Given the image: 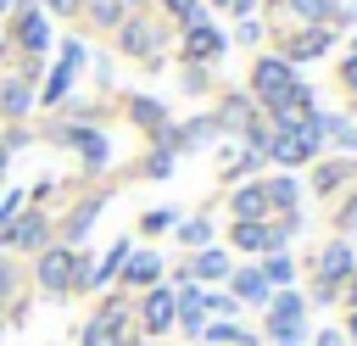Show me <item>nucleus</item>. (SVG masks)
Returning a JSON list of instances; mask_svg holds the SVG:
<instances>
[{
  "mask_svg": "<svg viewBox=\"0 0 357 346\" xmlns=\"http://www.w3.org/2000/svg\"><path fill=\"white\" fill-rule=\"evenodd\" d=\"M290 89H296L290 61H284V56H257V67H251V100H262V106L273 112L279 100H290Z\"/></svg>",
  "mask_w": 357,
  "mask_h": 346,
  "instance_id": "1a4fd4ad",
  "label": "nucleus"
},
{
  "mask_svg": "<svg viewBox=\"0 0 357 346\" xmlns=\"http://www.w3.org/2000/svg\"><path fill=\"white\" fill-rule=\"evenodd\" d=\"M50 39H56V33H50V17H45L33 0H17V6H11V39H6V45H11V56H17V61H22V56L45 61Z\"/></svg>",
  "mask_w": 357,
  "mask_h": 346,
  "instance_id": "20e7f679",
  "label": "nucleus"
},
{
  "mask_svg": "<svg viewBox=\"0 0 357 346\" xmlns=\"http://www.w3.org/2000/svg\"><path fill=\"white\" fill-rule=\"evenodd\" d=\"M33 6H39L45 17H73V11L84 6V0H33Z\"/></svg>",
  "mask_w": 357,
  "mask_h": 346,
  "instance_id": "473e14b6",
  "label": "nucleus"
},
{
  "mask_svg": "<svg viewBox=\"0 0 357 346\" xmlns=\"http://www.w3.org/2000/svg\"><path fill=\"white\" fill-rule=\"evenodd\" d=\"M33 268H28V279H33V290L39 296H50V301H67V296H78L84 290V268H89V257H84V246H45L39 257H28Z\"/></svg>",
  "mask_w": 357,
  "mask_h": 346,
  "instance_id": "f257e3e1",
  "label": "nucleus"
},
{
  "mask_svg": "<svg viewBox=\"0 0 357 346\" xmlns=\"http://www.w3.org/2000/svg\"><path fill=\"white\" fill-rule=\"evenodd\" d=\"M262 190H268V212H296V201H301L296 179H268Z\"/></svg>",
  "mask_w": 357,
  "mask_h": 346,
  "instance_id": "393cba45",
  "label": "nucleus"
},
{
  "mask_svg": "<svg viewBox=\"0 0 357 346\" xmlns=\"http://www.w3.org/2000/svg\"><path fill=\"white\" fill-rule=\"evenodd\" d=\"M251 6H257V0H234V11H240V17H245V11H251Z\"/></svg>",
  "mask_w": 357,
  "mask_h": 346,
  "instance_id": "a19ab883",
  "label": "nucleus"
},
{
  "mask_svg": "<svg viewBox=\"0 0 357 346\" xmlns=\"http://www.w3.org/2000/svg\"><path fill=\"white\" fill-rule=\"evenodd\" d=\"M229 212H234V223H262L268 218V190L262 184H240L229 195Z\"/></svg>",
  "mask_w": 357,
  "mask_h": 346,
  "instance_id": "a211bd4d",
  "label": "nucleus"
},
{
  "mask_svg": "<svg viewBox=\"0 0 357 346\" xmlns=\"http://www.w3.org/2000/svg\"><path fill=\"white\" fill-rule=\"evenodd\" d=\"M128 117H134L151 140L167 128V106H162V100H151V95H128Z\"/></svg>",
  "mask_w": 357,
  "mask_h": 346,
  "instance_id": "aec40b11",
  "label": "nucleus"
},
{
  "mask_svg": "<svg viewBox=\"0 0 357 346\" xmlns=\"http://www.w3.org/2000/svg\"><path fill=\"white\" fill-rule=\"evenodd\" d=\"M318 346H346V335H335V329H324V335H318Z\"/></svg>",
  "mask_w": 357,
  "mask_h": 346,
  "instance_id": "e433bc0d",
  "label": "nucleus"
},
{
  "mask_svg": "<svg viewBox=\"0 0 357 346\" xmlns=\"http://www.w3.org/2000/svg\"><path fill=\"white\" fill-rule=\"evenodd\" d=\"M340 78H346V89H357V50L346 56V67H340Z\"/></svg>",
  "mask_w": 357,
  "mask_h": 346,
  "instance_id": "f704fd0d",
  "label": "nucleus"
},
{
  "mask_svg": "<svg viewBox=\"0 0 357 346\" xmlns=\"http://www.w3.org/2000/svg\"><path fill=\"white\" fill-rule=\"evenodd\" d=\"M262 279H268V290H290V285H296V262H290L284 251H268V257H262Z\"/></svg>",
  "mask_w": 357,
  "mask_h": 346,
  "instance_id": "b1692460",
  "label": "nucleus"
},
{
  "mask_svg": "<svg viewBox=\"0 0 357 346\" xmlns=\"http://www.w3.org/2000/svg\"><path fill=\"white\" fill-rule=\"evenodd\" d=\"M212 6H234V0H212Z\"/></svg>",
  "mask_w": 357,
  "mask_h": 346,
  "instance_id": "c03bdc74",
  "label": "nucleus"
},
{
  "mask_svg": "<svg viewBox=\"0 0 357 346\" xmlns=\"http://www.w3.org/2000/svg\"><path fill=\"white\" fill-rule=\"evenodd\" d=\"M340 179H346V167H318V190H324V195H329Z\"/></svg>",
  "mask_w": 357,
  "mask_h": 346,
  "instance_id": "72a5a7b5",
  "label": "nucleus"
},
{
  "mask_svg": "<svg viewBox=\"0 0 357 346\" xmlns=\"http://www.w3.org/2000/svg\"><path fill=\"white\" fill-rule=\"evenodd\" d=\"M100 206H106V190H95V195H84L78 206H67V218L56 223V240H61V246H84V234H89L95 218H100Z\"/></svg>",
  "mask_w": 357,
  "mask_h": 346,
  "instance_id": "f8f14e48",
  "label": "nucleus"
},
{
  "mask_svg": "<svg viewBox=\"0 0 357 346\" xmlns=\"http://www.w3.org/2000/svg\"><path fill=\"white\" fill-rule=\"evenodd\" d=\"M173 318H178V307H173V285H151V290H139V296H134V329H139L145 340L167 335V329H173Z\"/></svg>",
  "mask_w": 357,
  "mask_h": 346,
  "instance_id": "6e6552de",
  "label": "nucleus"
},
{
  "mask_svg": "<svg viewBox=\"0 0 357 346\" xmlns=\"http://www.w3.org/2000/svg\"><path fill=\"white\" fill-rule=\"evenodd\" d=\"M268 335L273 340H301V329H307V301L296 296V290H273L268 296Z\"/></svg>",
  "mask_w": 357,
  "mask_h": 346,
  "instance_id": "9d476101",
  "label": "nucleus"
},
{
  "mask_svg": "<svg viewBox=\"0 0 357 346\" xmlns=\"http://www.w3.org/2000/svg\"><path fill=\"white\" fill-rule=\"evenodd\" d=\"M290 11H296V17H307V22H324V17L335 11V0H290Z\"/></svg>",
  "mask_w": 357,
  "mask_h": 346,
  "instance_id": "7c9ffc66",
  "label": "nucleus"
},
{
  "mask_svg": "<svg viewBox=\"0 0 357 346\" xmlns=\"http://www.w3.org/2000/svg\"><path fill=\"white\" fill-rule=\"evenodd\" d=\"M173 223H178V212H173V206H151V212L139 218V234H167Z\"/></svg>",
  "mask_w": 357,
  "mask_h": 346,
  "instance_id": "cd10ccee",
  "label": "nucleus"
},
{
  "mask_svg": "<svg viewBox=\"0 0 357 346\" xmlns=\"http://www.w3.org/2000/svg\"><path fill=\"white\" fill-rule=\"evenodd\" d=\"M223 45H229V39H223L212 22H190V28H184V61H218Z\"/></svg>",
  "mask_w": 357,
  "mask_h": 346,
  "instance_id": "2eb2a0df",
  "label": "nucleus"
},
{
  "mask_svg": "<svg viewBox=\"0 0 357 346\" xmlns=\"http://www.w3.org/2000/svg\"><path fill=\"white\" fill-rule=\"evenodd\" d=\"M6 173H11V151L0 145V184H6Z\"/></svg>",
  "mask_w": 357,
  "mask_h": 346,
  "instance_id": "4c0bfd02",
  "label": "nucleus"
},
{
  "mask_svg": "<svg viewBox=\"0 0 357 346\" xmlns=\"http://www.w3.org/2000/svg\"><path fill=\"white\" fill-rule=\"evenodd\" d=\"M357 273V257H351V246L346 240H335V246H324V257H318V285H329V290H340L346 279Z\"/></svg>",
  "mask_w": 357,
  "mask_h": 346,
  "instance_id": "4468645a",
  "label": "nucleus"
},
{
  "mask_svg": "<svg viewBox=\"0 0 357 346\" xmlns=\"http://www.w3.org/2000/svg\"><path fill=\"white\" fill-rule=\"evenodd\" d=\"M184 268H190V279H195V285H218V279H229V273H234V262H229V251H223V246L195 251Z\"/></svg>",
  "mask_w": 357,
  "mask_h": 346,
  "instance_id": "f3484780",
  "label": "nucleus"
},
{
  "mask_svg": "<svg viewBox=\"0 0 357 346\" xmlns=\"http://www.w3.org/2000/svg\"><path fill=\"white\" fill-rule=\"evenodd\" d=\"M11 6H17V0H0V22H6V17H11Z\"/></svg>",
  "mask_w": 357,
  "mask_h": 346,
  "instance_id": "79ce46f5",
  "label": "nucleus"
},
{
  "mask_svg": "<svg viewBox=\"0 0 357 346\" xmlns=\"http://www.w3.org/2000/svg\"><path fill=\"white\" fill-rule=\"evenodd\" d=\"M201 290H206V285H201ZM201 301H206V318H234V313H240V301H234L229 290H206Z\"/></svg>",
  "mask_w": 357,
  "mask_h": 346,
  "instance_id": "c85d7f7f",
  "label": "nucleus"
},
{
  "mask_svg": "<svg viewBox=\"0 0 357 346\" xmlns=\"http://www.w3.org/2000/svg\"><path fill=\"white\" fill-rule=\"evenodd\" d=\"M134 329V296L128 290H112L78 329V346H123V335Z\"/></svg>",
  "mask_w": 357,
  "mask_h": 346,
  "instance_id": "f03ea898",
  "label": "nucleus"
},
{
  "mask_svg": "<svg viewBox=\"0 0 357 346\" xmlns=\"http://www.w3.org/2000/svg\"><path fill=\"white\" fill-rule=\"evenodd\" d=\"M50 140L67 145V151H78V162H84L89 173H100V167L112 162V140H106L95 123H67V117H61V123L50 128Z\"/></svg>",
  "mask_w": 357,
  "mask_h": 346,
  "instance_id": "0eeeda50",
  "label": "nucleus"
},
{
  "mask_svg": "<svg viewBox=\"0 0 357 346\" xmlns=\"http://www.w3.org/2000/svg\"><path fill=\"white\" fill-rule=\"evenodd\" d=\"M162 6H167V17H178L184 28H190V22H206V11H201V0H162Z\"/></svg>",
  "mask_w": 357,
  "mask_h": 346,
  "instance_id": "c756f323",
  "label": "nucleus"
},
{
  "mask_svg": "<svg viewBox=\"0 0 357 346\" xmlns=\"http://www.w3.org/2000/svg\"><path fill=\"white\" fill-rule=\"evenodd\" d=\"M167 173H173V151H162V145H156V151L145 156V179H167Z\"/></svg>",
  "mask_w": 357,
  "mask_h": 346,
  "instance_id": "2f4dec72",
  "label": "nucleus"
},
{
  "mask_svg": "<svg viewBox=\"0 0 357 346\" xmlns=\"http://www.w3.org/2000/svg\"><path fill=\"white\" fill-rule=\"evenodd\" d=\"M84 11H89V22H95V28H123V17H128V6H123V0H89Z\"/></svg>",
  "mask_w": 357,
  "mask_h": 346,
  "instance_id": "bb28decb",
  "label": "nucleus"
},
{
  "mask_svg": "<svg viewBox=\"0 0 357 346\" xmlns=\"http://www.w3.org/2000/svg\"><path fill=\"white\" fill-rule=\"evenodd\" d=\"M39 73H45V61L22 56V61H17V67L0 78V117H6V123H22V117L39 106V84H33Z\"/></svg>",
  "mask_w": 357,
  "mask_h": 346,
  "instance_id": "39448f33",
  "label": "nucleus"
},
{
  "mask_svg": "<svg viewBox=\"0 0 357 346\" xmlns=\"http://www.w3.org/2000/svg\"><path fill=\"white\" fill-rule=\"evenodd\" d=\"M6 329H11V324H6V313H0V340H6Z\"/></svg>",
  "mask_w": 357,
  "mask_h": 346,
  "instance_id": "37998d69",
  "label": "nucleus"
},
{
  "mask_svg": "<svg viewBox=\"0 0 357 346\" xmlns=\"http://www.w3.org/2000/svg\"><path fill=\"white\" fill-rule=\"evenodd\" d=\"M346 335H351V340H357V313H351V318H346Z\"/></svg>",
  "mask_w": 357,
  "mask_h": 346,
  "instance_id": "ea45409f",
  "label": "nucleus"
},
{
  "mask_svg": "<svg viewBox=\"0 0 357 346\" xmlns=\"http://www.w3.org/2000/svg\"><path fill=\"white\" fill-rule=\"evenodd\" d=\"M279 346H301V340H279Z\"/></svg>",
  "mask_w": 357,
  "mask_h": 346,
  "instance_id": "a18cd8bd",
  "label": "nucleus"
},
{
  "mask_svg": "<svg viewBox=\"0 0 357 346\" xmlns=\"http://www.w3.org/2000/svg\"><path fill=\"white\" fill-rule=\"evenodd\" d=\"M329 50V28H307L284 45V61H307V56H324Z\"/></svg>",
  "mask_w": 357,
  "mask_h": 346,
  "instance_id": "4be33fe9",
  "label": "nucleus"
},
{
  "mask_svg": "<svg viewBox=\"0 0 357 346\" xmlns=\"http://www.w3.org/2000/svg\"><path fill=\"white\" fill-rule=\"evenodd\" d=\"M117 45L128 50V56H139L145 67H162V28H151L145 17H123V28H117Z\"/></svg>",
  "mask_w": 357,
  "mask_h": 346,
  "instance_id": "9b49d317",
  "label": "nucleus"
},
{
  "mask_svg": "<svg viewBox=\"0 0 357 346\" xmlns=\"http://www.w3.org/2000/svg\"><path fill=\"white\" fill-rule=\"evenodd\" d=\"M84 61H89V45H84V39H67L61 56L50 61L45 84H39V106H61V100H73V84H78Z\"/></svg>",
  "mask_w": 357,
  "mask_h": 346,
  "instance_id": "423d86ee",
  "label": "nucleus"
},
{
  "mask_svg": "<svg viewBox=\"0 0 357 346\" xmlns=\"http://www.w3.org/2000/svg\"><path fill=\"white\" fill-rule=\"evenodd\" d=\"M262 156H268V162H279V167H301V162L312 156V145H307V140H301L296 128H273V134H268V151H262Z\"/></svg>",
  "mask_w": 357,
  "mask_h": 346,
  "instance_id": "dca6fc26",
  "label": "nucleus"
},
{
  "mask_svg": "<svg viewBox=\"0 0 357 346\" xmlns=\"http://www.w3.org/2000/svg\"><path fill=\"white\" fill-rule=\"evenodd\" d=\"M45 246H56V218L45 206H22L0 234V251H11V257H39Z\"/></svg>",
  "mask_w": 357,
  "mask_h": 346,
  "instance_id": "7ed1b4c3",
  "label": "nucleus"
},
{
  "mask_svg": "<svg viewBox=\"0 0 357 346\" xmlns=\"http://www.w3.org/2000/svg\"><path fill=\"white\" fill-rule=\"evenodd\" d=\"M229 296L234 301H251V307H268V279H262V268H234L229 273Z\"/></svg>",
  "mask_w": 357,
  "mask_h": 346,
  "instance_id": "6ab92c4d",
  "label": "nucleus"
},
{
  "mask_svg": "<svg viewBox=\"0 0 357 346\" xmlns=\"http://www.w3.org/2000/svg\"><path fill=\"white\" fill-rule=\"evenodd\" d=\"M173 229H178V246H190V251H206L212 246V218H184Z\"/></svg>",
  "mask_w": 357,
  "mask_h": 346,
  "instance_id": "a878e982",
  "label": "nucleus"
},
{
  "mask_svg": "<svg viewBox=\"0 0 357 346\" xmlns=\"http://www.w3.org/2000/svg\"><path fill=\"white\" fill-rule=\"evenodd\" d=\"M201 346H251V335H245L234 318H206V329H201Z\"/></svg>",
  "mask_w": 357,
  "mask_h": 346,
  "instance_id": "412c9836",
  "label": "nucleus"
},
{
  "mask_svg": "<svg viewBox=\"0 0 357 346\" xmlns=\"http://www.w3.org/2000/svg\"><path fill=\"white\" fill-rule=\"evenodd\" d=\"M346 301H351V313H357V273H351V290H346Z\"/></svg>",
  "mask_w": 357,
  "mask_h": 346,
  "instance_id": "58836bf2",
  "label": "nucleus"
},
{
  "mask_svg": "<svg viewBox=\"0 0 357 346\" xmlns=\"http://www.w3.org/2000/svg\"><path fill=\"white\" fill-rule=\"evenodd\" d=\"M22 273H28V268H22L11 251H0V313H6V307L22 296Z\"/></svg>",
  "mask_w": 357,
  "mask_h": 346,
  "instance_id": "5701e85b",
  "label": "nucleus"
},
{
  "mask_svg": "<svg viewBox=\"0 0 357 346\" xmlns=\"http://www.w3.org/2000/svg\"><path fill=\"white\" fill-rule=\"evenodd\" d=\"M123 6H145V0H123Z\"/></svg>",
  "mask_w": 357,
  "mask_h": 346,
  "instance_id": "49530a36",
  "label": "nucleus"
},
{
  "mask_svg": "<svg viewBox=\"0 0 357 346\" xmlns=\"http://www.w3.org/2000/svg\"><path fill=\"white\" fill-rule=\"evenodd\" d=\"M340 229H357V201H351V206L340 212Z\"/></svg>",
  "mask_w": 357,
  "mask_h": 346,
  "instance_id": "c9c22d12",
  "label": "nucleus"
},
{
  "mask_svg": "<svg viewBox=\"0 0 357 346\" xmlns=\"http://www.w3.org/2000/svg\"><path fill=\"white\" fill-rule=\"evenodd\" d=\"M162 257L156 251H145V246H134L128 251V262H123V273H117V285L128 290V296H139V290H151V285H162Z\"/></svg>",
  "mask_w": 357,
  "mask_h": 346,
  "instance_id": "ddd939ff",
  "label": "nucleus"
}]
</instances>
